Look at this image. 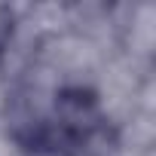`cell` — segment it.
Returning <instances> with one entry per match:
<instances>
[{
  "mask_svg": "<svg viewBox=\"0 0 156 156\" xmlns=\"http://www.w3.org/2000/svg\"><path fill=\"white\" fill-rule=\"evenodd\" d=\"M12 31H16V16L9 6H0V52H3L12 40Z\"/></svg>",
  "mask_w": 156,
  "mask_h": 156,
  "instance_id": "1",
  "label": "cell"
}]
</instances>
